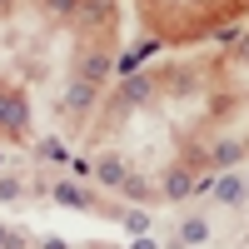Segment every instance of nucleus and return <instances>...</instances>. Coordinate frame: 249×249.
I'll use <instances>...</instances> for the list:
<instances>
[{"label": "nucleus", "mask_w": 249, "mask_h": 249, "mask_svg": "<svg viewBox=\"0 0 249 249\" xmlns=\"http://www.w3.org/2000/svg\"><path fill=\"white\" fill-rule=\"evenodd\" d=\"M214 199H219V204H244V199H249V184H244L234 170H224V175H214Z\"/></svg>", "instance_id": "nucleus-1"}, {"label": "nucleus", "mask_w": 249, "mask_h": 249, "mask_svg": "<svg viewBox=\"0 0 249 249\" xmlns=\"http://www.w3.org/2000/svg\"><path fill=\"white\" fill-rule=\"evenodd\" d=\"M0 124H5V130H25V124H30L25 100H20V95H10V90H0Z\"/></svg>", "instance_id": "nucleus-2"}, {"label": "nucleus", "mask_w": 249, "mask_h": 249, "mask_svg": "<svg viewBox=\"0 0 249 249\" xmlns=\"http://www.w3.org/2000/svg\"><path fill=\"white\" fill-rule=\"evenodd\" d=\"M95 179H100V184H110V190H120V184L130 179V170H124V160H120V155H105V160L95 164Z\"/></svg>", "instance_id": "nucleus-3"}, {"label": "nucleus", "mask_w": 249, "mask_h": 249, "mask_svg": "<svg viewBox=\"0 0 249 249\" xmlns=\"http://www.w3.org/2000/svg\"><path fill=\"white\" fill-rule=\"evenodd\" d=\"M204 239H210V224H204L199 214H184V219H179V244L195 249V244H204Z\"/></svg>", "instance_id": "nucleus-4"}, {"label": "nucleus", "mask_w": 249, "mask_h": 249, "mask_svg": "<svg viewBox=\"0 0 249 249\" xmlns=\"http://www.w3.org/2000/svg\"><path fill=\"white\" fill-rule=\"evenodd\" d=\"M164 195H170V199L195 195V175H190V170H170V175H164Z\"/></svg>", "instance_id": "nucleus-5"}, {"label": "nucleus", "mask_w": 249, "mask_h": 249, "mask_svg": "<svg viewBox=\"0 0 249 249\" xmlns=\"http://www.w3.org/2000/svg\"><path fill=\"white\" fill-rule=\"evenodd\" d=\"M55 199L65 204V210H90V195L80 190V184H70V179H65V184H55Z\"/></svg>", "instance_id": "nucleus-6"}, {"label": "nucleus", "mask_w": 249, "mask_h": 249, "mask_svg": "<svg viewBox=\"0 0 249 249\" xmlns=\"http://www.w3.org/2000/svg\"><path fill=\"white\" fill-rule=\"evenodd\" d=\"M90 100H95V85H85V80H75V85H70V95H65V105H70V110H85Z\"/></svg>", "instance_id": "nucleus-7"}, {"label": "nucleus", "mask_w": 249, "mask_h": 249, "mask_svg": "<svg viewBox=\"0 0 249 249\" xmlns=\"http://www.w3.org/2000/svg\"><path fill=\"white\" fill-rule=\"evenodd\" d=\"M239 155H244L239 140H219V144H214V164H239Z\"/></svg>", "instance_id": "nucleus-8"}, {"label": "nucleus", "mask_w": 249, "mask_h": 249, "mask_svg": "<svg viewBox=\"0 0 249 249\" xmlns=\"http://www.w3.org/2000/svg\"><path fill=\"white\" fill-rule=\"evenodd\" d=\"M105 70H110V65H105V55H90L85 65H80V80H85V85H95V80H105Z\"/></svg>", "instance_id": "nucleus-9"}, {"label": "nucleus", "mask_w": 249, "mask_h": 249, "mask_svg": "<svg viewBox=\"0 0 249 249\" xmlns=\"http://www.w3.org/2000/svg\"><path fill=\"white\" fill-rule=\"evenodd\" d=\"M124 230H130V234H150V214H144V210H130V214H124Z\"/></svg>", "instance_id": "nucleus-10"}, {"label": "nucleus", "mask_w": 249, "mask_h": 249, "mask_svg": "<svg viewBox=\"0 0 249 249\" xmlns=\"http://www.w3.org/2000/svg\"><path fill=\"white\" fill-rule=\"evenodd\" d=\"M144 95H150V85H144V80H124V100H130V105H140Z\"/></svg>", "instance_id": "nucleus-11"}, {"label": "nucleus", "mask_w": 249, "mask_h": 249, "mask_svg": "<svg viewBox=\"0 0 249 249\" xmlns=\"http://www.w3.org/2000/svg\"><path fill=\"white\" fill-rule=\"evenodd\" d=\"M70 175H75V179H90L95 164H90V160H70Z\"/></svg>", "instance_id": "nucleus-12"}, {"label": "nucleus", "mask_w": 249, "mask_h": 249, "mask_svg": "<svg viewBox=\"0 0 249 249\" xmlns=\"http://www.w3.org/2000/svg\"><path fill=\"white\" fill-rule=\"evenodd\" d=\"M15 195H20V179H0V199H5V204H10Z\"/></svg>", "instance_id": "nucleus-13"}, {"label": "nucleus", "mask_w": 249, "mask_h": 249, "mask_svg": "<svg viewBox=\"0 0 249 249\" xmlns=\"http://www.w3.org/2000/svg\"><path fill=\"white\" fill-rule=\"evenodd\" d=\"M20 244H25V239H20L15 230H5V234H0V249H20Z\"/></svg>", "instance_id": "nucleus-14"}, {"label": "nucleus", "mask_w": 249, "mask_h": 249, "mask_svg": "<svg viewBox=\"0 0 249 249\" xmlns=\"http://www.w3.org/2000/svg\"><path fill=\"white\" fill-rule=\"evenodd\" d=\"M40 249H70L65 239H55V234H45V239H40Z\"/></svg>", "instance_id": "nucleus-15"}, {"label": "nucleus", "mask_w": 249, "mask_h": 249, "mask_svg": "<svg viewBox=\"0 0 249 249\" xmlns=\"http://www.w3.org/2000/svg\"><path fill=\"white\" fill-rule=\"evenodd\" d=\"M130 249H160V244H155L150 234H135V244H130Z\"/></svg>", "instance_id": "nucleus-16"}, {"label": "nucleus", "mask_w": 249, "mask_h": 249, "mask_svg": "<svg viewBox=\"0 0 249 249\" xmlns=\"http://www.w3.org/2000/svg\"><path fill=\"white\" fill-rule=\"evenodd\" d=\"M50 10H60V15H65V10H75V0H50Z\"/></svg>", "instance_id": "nucleus-17"}, {"label": "nucleus", "mask_w": 249, "mask_h": 249, "mask_svg": "<svg viewBox=\"0 0 249 249\" xmlns=\"http://www.w3.org/2000/svg\"><path fill=\"white\" fill-rule=\"evenodd\" d=\"M244 65H249V45H244Z\"/></svg>", "instance_id": "nucleus-18"}, {"label": "nucleus", "mask_w": 249, "mask_h": 249, "mask_svg": "<svg viewBox=\"0 0 249 249\" xmlns=\"http://www.w3.org/2000/svg\"><path fill=\"white\" fill-rule=\"evenodd\" d=\"M0 234H5V230H0Z\"/></svg>", "instance_id": "nucleus-19"}, {"label": "nucleus", "mask_w": 249, "mask_h": 249, "mask_svg": "<svg viewBox=\"0 0 249 249\" xmlns=\"http://www.w3.org/2000/svg\"><path fill=\"white\" fill-rule=\"evenodd\" d=\"M244 184H249V179H244Z\"/></svg>", "instance_id": "nucleus-20"}]
</instances>
